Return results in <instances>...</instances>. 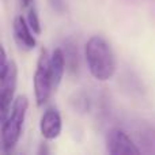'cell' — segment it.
Here are the masks:
<instances>
[{
  "label": "cell",
  "instance_id": "cell-1",
  "mask_svg": "<svg viewBox=\"0 0 155 155\" xmlns=\"http://www.w3.org/2000/svg\"><path fill=\"white\" fill-rule=\"evenodd\" d=\"M84 59L94 79L106 82L116 72V57L112 46L101 35H93L84 45Z\"/></svg>",
  "mask_w": 155,
  "mask_h": 155
},
{
  "label": "cell",
  "instance_id": "cell-2",
  "mask_svg": "<svg viewBox=\"0 0 155 155\" xmlns=\"http://www.w3.org/2000/svg\"><path fill=\"white\" fill-rule=\"evenodd\" d=\"M29 99L26 95H18L8 112L7 117L2 120V148L4 153H10L18 144L22 134L23 123L26 118Z\"/></svg>",
  "mask_w": 155,
  "mask_h": 155
},
{
  "label": "cell",
  "instance_id": "cell-3",
  "mask_svg": "<svg viewBox=\"0 0 155 155\" xmlns=\"http://www.w3.org/2000/svg\"><path fill=\"white\" fill-rule=\"evenodd\" d=\"M51 57L48 56V52L42 49L40 53L37 61V67H35L34 78H33V83H34V97L37 106H42L46 104V101L51 97V93L54 90L53 83H52V75H51Z\"/></svg>",
  "mask_w": 155,
  "mask_h": 155
},
{
  "label": "cell",
  "instance_id": "cell-4",
  "mask_svg": "<svg viewBox=\"0 0 155 155\" xmlns=\"http://www.w3.org/2000/svg\"><path fill=\"white\" fill-rule=\"evenodd\" d=\"M18 83V67L10 60L7 65L0 68V120H4L14 104V94Z\"/></svg>",
  "mask_w": 155,
  "mask_h": 155
},
{
  "label": "cell",
  "instance_id": "cell-5",
  "mask_svg": "<svg viewBox=\"0 0 155 155\" xmlns=\"http://www.w3.org/2000/svg\"><path fill=\"white\" fill-rule=\"evenodd\" d=\"M105 146L106 151L112 155L140 154V148L136 146V143L121 128H112L106 132Z\"/></svg>",
  "mask_w": 155,
  "mask_h": 155
},
{
  "label": "cell",
  "instance_id": "cell-6",
  "mask_svg": "<svg viewBox=\"0 0 155 155\" xmlns=\"http://www.w3.org/2000/svg\"><path fill=\"white\" fill-rule=\"evenodd\" d=\"M12 34L14 40L18 44V46L23 51H31L37 45V40L33 34L34 31L31 30V27L29 26L27 21L22 15L15 16L12 23Z\"/></svg>",
  "mask_w": 155,
  "mask_h": 155
},
{
  "label": "cell",
  "instance_id": "cell-7",
  "mask_svg": "<svg viewBox=\"0 0 155 155\" xmlns=\"http://www.w3.org/2000/svg\"><path fill=\"white\" fill-rule=\"evenodd\" d=\"M61 116L56 107H48L42 113L40 120V131L44 139L53 140L61 134Z\"/></svg>",
  "mask_w": 155,
  "mask_h": 155
},
{
  "label": "cell",
  "instance_id": "cell-8",
  "mask_svg": "<svg viewBox=\"0 0 155 155\" xmlns=\"http://www.w3.org/2000/svg\"><path fill=\"white\" fill-rule=\"evenodd\" d=\"M49 65H51V75H52L53 88L56 90V88L60 86V83H61L63 76H64V72H65V65H67L65 53L61 48H56L53 52H52Z\"/></svg>",
  "mask_w": 155,
  "mask_h": 155
},
{
  "label": "cell",
  "instance_id": "cell-9",
  "mask_svg": "<svg viewBox=\"0 0 155 155\" xmlns=\"http://www.w3.org/2000/svg\"><path fill=\"white\" fill-rule=\"evenodd\" d=\"M27 23L29 26L31 27V30L34 31V34H41V22H40V18H38V14H37V10L34 7H30L29 8V14H27Z\"/></svg>",
  "mask_w": 155,
  "mask_h": 155
},
{
  "label": "cell",
  "instance_id": "cell-10",
  "mask_svg": "<svg viewBox=\"0 0 155 155\" xmlns=\"http://www.w3.org/2000/svg\"><path fill=\"white\" fill-rule=\"evenodd\" d=\"M22 5H25V7H29V5H31L33 0H21Z\"/></svg>",
  "mask_w": 155,
  "mask_h": 155
}]
</instances>
